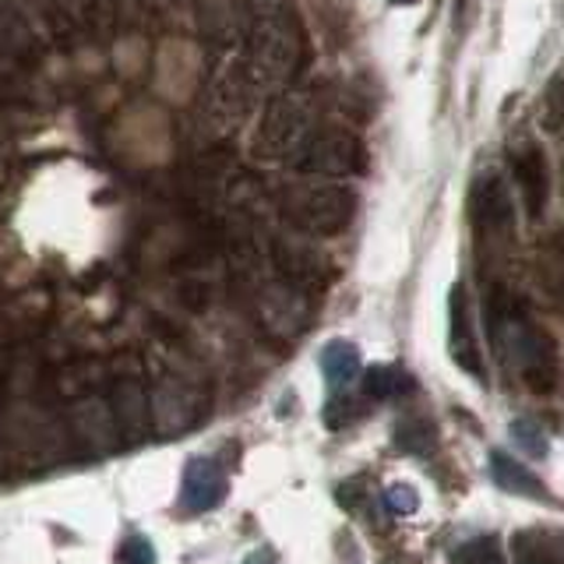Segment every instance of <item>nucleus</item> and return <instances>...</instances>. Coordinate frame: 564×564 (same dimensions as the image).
Returning a JSON list of instances; mask_svg holds the SVG:
<instances>
[{
  "label": "nucleus",
  "instance_id": "nucleus-1",
  "mask_svg": "<svg viewBox=\"0 0 564 564\" xmlns=\"http://www.w3.org/2000/svg\"><path fill=\"white\" fill-rule=\"evenodd\" d=\"M487 328L490 339L498 346L501 360L519 370L529 392L551 395L557 384V346L529 314L519 311V304L505 293V286H490L487 296Z\"/></svg>",
  "mask_w": 564,
  "mask_h": 564
},
{
  "label": "nucleus",
  "instance_id": "nucleus-2",
  "mask_svg": "<svg viewBox=\"0 0 564 564\" xmlns=\"http://www.w3.org/2000/svg\"><path fill=\"white\" fill-rule=\"evenodd\" d=\"M286 216L300 229L317 237H335L357 216V191L343 184H322V187H304L293 191L286 198Z\"/></svg>",
  "mask_w": 564,
  "mask_h": 564
},
{
  "label": "nucleus",
  "instance_id": "nucleus-3",
  "mask_svg": "<svg viewBox=\"0 0 564 564\" xmlns=\"http://www.w3.org/2000/svg\"><path fill=\"white\" fill-rule=\"evenodd\" d=\"M448 352L452 360L458 364V370H466L469 378L484 381L487 375V364H484V346H480V335L473 328V314H469V293L466 286L458 282L452 286L448 296Z\"/></svg>",
  "mask_w": 564,
  "mask_h": 564
},
{
  "label": "nucleus",
  "instance_id": "nucleus-4",
  "mask_svg": "<svg viewBox=\"0 0 564 564\" xmlns=\"http://www.w3.org/2000/svg\"><path fill=\"white\" fill-rule=\"evenodd\" d=\"M226 473L216 458L208 455H194L184 466V484H181V505L187 511H212L219 508L226 498Z\"/></svg>",
  "mask_w": 564,
  "mask_h": 564
},
{
  "label": "nucleus",
  "instance_id": "nucleus-5",
  "mask_svg": "<svg viewBox=\"0 0 564 564\" xmlns=\"http://www.w3.org/2000/svg\"><path fill=\"white\" fill-rule=\"evenodd\" d=\"M300 166L311 173H352L364 166V149L357 138L343 131H325L322 138L307 141Z\"/></svg>",
  "mask_w": 564,
  "mask_h": 564
},
{
  "label": "nucleus",
  "instance_id": "nucleus-6",
  "mask_svg": "<svg viewBox=\"0 0 564 564\" xmlns=\"http://www.w3.org/2000/svg\"><path fill=\"white\" fill-rule=\"evenodd\" d=\"M473 223L487 229V234H501L516 219V202H511V191L498 173H484L473 187Z\"/></svg>",
  "mask_w": 564,
  "mask_h": 564
},
{
  "label": "nucleus",
  "instance_id": "nucleus-7",
  "mask_svg": "<svg viewBox=\"0 0 564 564\" xmlns=\"http://www.w3.org/2000/svg\"><path fill=\"white\" fill-rule=\"evenodd\" d=\"M300 138H304V117H300L296 106L290 99L272 102L258 131V152L269 159L286 155L300 145Z\"/></svg>",
  "mask_w": 564,
  "mask_h": 564
},
{
  "label": "nucleus",
  "instance_id": "nucleus-8",
  "mask_svg": "<svg viewBox=\"0 0 564 564\" xmlns=\"http://www.w3.org/2000/svg\"><path fill=\"white\" fill-rule=\"evenodd\" d=\"M511 166H516V184L522 194V205L533 219L543 216L546 208V159L536 145H522L511 152Z\"/></svg>",
  "mask_w": 564,
  "mask_h": 564
},
{
  "label": "nucleus",
  "instance_id": "nucleus-9",
  "mask_svg": "<svg viewBox=\"0 0 564 564\" xmlns=\"http://www.w3.org/2000/svg\"><path fill=\"white\" fill-rule=\"evenodd\" d=\"M113 420L120 431H128V437H141L149 431V420H152V405L141 381L134 378H120L113 388Z\"/></svg>",
  "mask_w": 564,
  "mask_h": 564
},
{
  "label": "nucleus",
  "instance_id": "nucleus-10",
  "mask_svg": "<svg viewBox=\"0 0 564 564\" xmlns=\"http://www.w3.org/2000/svg\"><path fill=\"white\" fill-rule=\"evenodd\" d=\"M511 561L516 564H564V533L561 529H519L511 536Z\"/></svg>",
  "mask_w": 564,
  "mask_h": 564
},
{
  "label": "nucleus",
  "instance_id": "nucleus-11",
  "mask_svg": "<svg viewBox=\"0 0 564 564\" xmlns=\"http://www.w3.org/2000/svg\"><path fill=\"white\" fill-rule=\"evenodd\" d=\"M75 431L85 437V448L88 452H106L113 448V431H117V420H113V410L110 405H102L99 399H85L75 405Z\"/></svg>",
  "mask_w": 564,
  "mask_h": 564
},
{
  "label": "nucleus",
  "instance_id": "nucleus-12",
  "mask_svg": "<svg viewBox=\"0 0 564 564\" xmlns=\"http://www.w3.org/2000/svg\"><path fill=\"white\" fill-rule=\"evenodd\" d=\"M490 473H494V484L508 494H519V498L529 501H543L546 490L540 484V476L533 469H525L519 458H511L505 452H490Z\"/></svg>",
  "mask_w": 564,
  "mask_h": 564
},
{
  "label": "nucleus",
  "instance_id": "nucleus-13",
  "mask_svg": "<svg viewBox=\"0 0 564 564\" xmlns=\"http://www.w3.org/2000/svg\"><path fill=\"white\" fill-rule=\"evenodd\" d=\"M317 364H322V375H325V381H328L332 388L349 384L352 378L360 375V367H364L360 349L352 346V343H346V339H332V343L322 349V357H317Z\"/></svg>",
  "mask_w": 564,
  "mask_h": 564
},
{
  "label": "nucleus",
  "instance_id": "nucleus-14",
  "mask_svg": "<svg viewBox=\"0 0 564 564\" xmlns=\"http://www.w3.org/2000/svg\"><path fill=\"white\" fill-rule=\"evenodd\" d=\"M416 392V381L405 367L399 364H375L364 370V395L367 399H395V395H410Z\"/></svg>",
  "mask_w": 564,
  "mask_h": 564
},
{
  "label": "nucleus",
  "instance_id": "nucleus-15",
  "mask_svg": "<svg viewBox=\"0 0 564 564\" xmlns=\"http://www.w3.org/2000/svg\"><path fill=\"white\" fill-rule=\"evenodd\" d=\"M434 441H437V427H434V420H431V416L410 413V416H402V420L395 423V445H399L402 452L423 455V452H431Z\"/></svg>",
  "mask_w": 564,
  "mask_h": 564
},
{
  "label": "nucleus",
  "instance_id": "nucleus-16",
  "mask_svg": "<svg viewBox=\"0 0 564 564\" xmlns=\"http://www.w3.org/2000/svg\"><path fill=\"white\" fill-rule=\"evenodd\" d=\"M448 564H505V546L498 536H473L463 540L448 554Z\"/></svg>",
  "mask_w": 564,
  "mask_h": 564
},
{
  "label": "nucleus",
  "instance_id": "nucleus-17",
  "mask_svg": "<svg viewBox=\"0 0 564 564\" xmlns=\"http://www.w3.org/2000/svg\"><path fill=\"white\" fill-rule=\"evenodd\" d=\"M367 410L357 402V399H343V395H335V399H328L325 402V427L328 431H346L349 423H357L360 416H364Z\"/></svg>",
  "mask_w": 564,
  "mask_h": 564
},
{
  "label": "nucleus",
  "instance_id": "nucleus-18",
  "mask_svg": "<svg viewBox=\"0 0 564 564\" xmlns=\"http://www.w3.org/2000/svg\"><path fill=\"white\" fill-rule=\"evenodd\" d=\"M508 431H511V437H516V445H519L525 455H546V437H543V431L536 427L533 420H516Z\"/></svg>",
  "mask_w": 564,
  "mask_h": 564
},
{
  "label": "nucleus",
  "instance_id": "nucleus-19",
  "mask_svg": "<svg viewBox=\"0 0 564 564\" xmlns=\"http://www.w3.org/2000/svg\"><path fill=\"white\" fill-rule=\"evenodd\" d=\"M117 564H155V546L149 536H128L117 546Z\"/></svg>",
  "mask_w": 564,
  "mask_h": 564
},
{
  "label": "nucleus",
  "instance_id": "nucleus-20",
  "mask_svg": "<svg viewBox=\"0 0 564 564\" xmlns=\"http://www.w3.org/2000/svg\"><path fill=\"white\" fill-rule=\"evenodd\" d=\"M388 508L395 511V516H413V511L420 508V494L410 487V484H392L384 494Z\"/></svg>",
  "mask_w": 564,
  "mask_h": 564
},
{
  "label": "nucleus",
  "instance_id": "nucleus-21",
  "mask_svg": "<svg viewBox=\"0 0 564 564\" xmlns=\"http://www.w3.org/2000/svg\"><path fill=\"white\" fill-rule=\"evenodd\" d=\"M335 498H339V505L343 508H360V501L367 498V487H364V480L357 476V480H346V484H339V494H335Z\"/></svg>",
  "mask_w": 564,
  "mask_h": 564
},
{
  "label": "nucleus",
  "instance_id": "nucleus-22",
  "mask_svg": "<svg viewBox=\"0 0 564 564\" xmlns=\"http://www.w3.org/2000/svg\"><path fill=\"white\" fill-rule=\"evenodd\" d=\"M395 4H416V0H395Z\"/></svg>",
  "mask_w": 564,
  "mask_h": 564
}]
</instances>
